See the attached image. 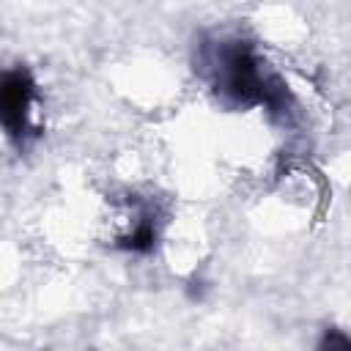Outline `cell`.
<instances>
[{"label": "cell", "mask_w": 351, "mask_h": 351, "mask_svg": "<svg viewBox=\"0 0 351 351\" xmlns=\"http://www.w3.org/2000/svg\"><path fill=\"white\" fill-rule=\"evenodd\" d=\"M195 71L225 110H266L280 121L293 112L288 82L266 63L258 44L239 33L203 36L195 47Z\"/></svg>", "instance_id": "obj_1"}, {"label": "cell", "mask_w": 351, "mask_h": 351, "mask_svg": "<svg viewBox=\"0 0 351 351\" xmlns=\"http://www.w3.org/2000/svg\"><path fill=\"white\" fill-rule=\"evenodd\" d=\"M44 101L36 74L22 66H0V132L16 148L27 151L44 134Z\"/></svg>", "instance_id": "obj_2"}, {"label": "cell", "mask_w": 351, "mask_h": 351, "mask_svg": "<svg viewBox=\"0 0 351 351\" xmlns=\"http://www.w3.org/2000/svg\"><path fill=\"white\" fill-rule=\"evenodd\" d=\"M165 230V211L159 208L156 200L129 195L123 200L121 217H118V230L112 236V247L126 252V255H151L156 252Z\"/></svg>", "instance_id": "obj_3"}, {"label": "cell", "mask_w": 351, "mask_h": 351, "mask_svg": "<svg viewBox=\"0 0 351 351\" xmlns=\"http://www.w3.org/2000/svg\"><path fill=\"white\" fill-rule=\"evenodd\" d=\"M315 351H351V340L346 329L340 326H326L315 343Z\"/></svg>", "instance_id": "obj_4"}]
</instances>
